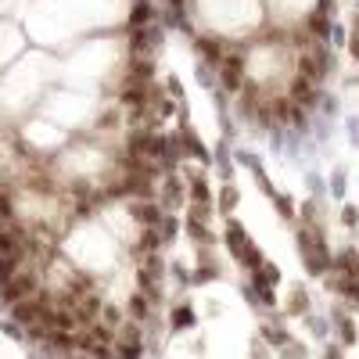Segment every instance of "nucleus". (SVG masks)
Segmentation results:
<instances>
[{
    "label": "nucleus",
    "mask_w": 359,
    "mask_h": 359,
    "mask_svg": "<svg viewBox=\"0 0 359 359\" xmlns=\"http://www.w3.org/2000/svg\"><path fill=\"white\" fill-rule=\"evenodd\" d=\"M137 216H140V219H147V223H154V219H158L151 209H137Z\"/></svg>",
    "instance_id": "nucleus-4"
},
{
    "label": "nucleus",
    "mask_w": 359,
    "mask_h": 359,
    "mask_svg": "<svg viewBox=\"0 0 359 359\" xmlns=\"http://www.w3.org/2000/svg\"><path fill=\"white\" fill-rule=\"evenodd\" d=\"M18 259L22 255V237L18 233H11V230H0V259Z\"/></svg>",
    "instance_id": "nucleus-2"
},
{
    "label": "nucleus",
    "mask_w": 359,
    "mask_h": 359,
    "mask_svg": "<svg viewBox=\"0 0 359 359\" xmlns=\"http://www.w3.org/2000/svg\"><path fill=\"white\" fill-rule=\"evenodd\" d=\"M32 291H36V276H32V273H15L11 281H4V302L29 298Z\"/></svg>",
    "instance_id": "nucleus-1"
},
{
    "label": "nucleus",
    "mask_w": 359,
    "mask_h": 359,
    "mask_svg": "<svg viewBox=\"0 0 359 359\" xmlns=\"http://www.w3.org/2000/svg\"><path fill=\"white\" fill-rule=\"evenodd\" d=\"M223 75H226V83H237V75H241V61H230Z\"/></svg>",
    "instance_id": "nucleus-3"
}]
</instances>
